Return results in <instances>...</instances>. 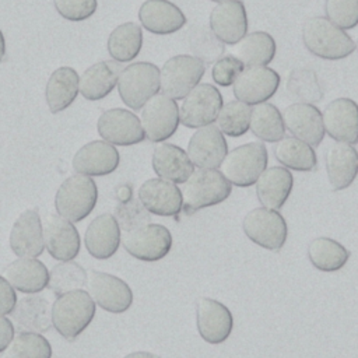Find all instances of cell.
<instances>
[{
    "label": "cell",
    "mask_w": 358,
    "mask_h": 358,
    "mask_svg": "<svg viewBox=\"0 0 358 358\" xmlns=\"http://www.w3.org/2000/svg\"><path fill=\"white\" fill-rule=\"evenodd\" d=\"M355 49H357V50H358V42H357V43H355Z\"/></svg>",
    "instance_id": "obj_51"
},
{
    "label": "cell",
    "mask_w": 358,
    "mask_h": 358,
    "mask_svg": "<svg viewBox=\"0 0 358 358\" xmlns=\"http://www.w3.org/2000/svg\"><path fill=\"white\" fill-rule=\"evenodd\" d=\"M242 229L253 243L274 252L285 245L288 235L284 217L277 210L266 207L249 211L242 221Z\"/></svg>",
    "instance_id": "obj_8"
},
{
    "label": "cell",
    "mask_w": 358,
    "mask_h": 358,
    "mask_svg": "<svg viewBox=\"0 0 358 358\" xmlns=\"http://www.w3.org/2000/svg\"><path fill=\"white\" fill-rule=\"evenodd\" d=\"M141 25L151 34L169 35L186 24L183 11L169 0H145L138 10Z\"/></svg>",
    "instance_id": "obj_24"
},
{
    "label": "cell",
    "mask_w": 358,
    "mask_h": 358,
    "mask_svg": "<svg viewBox=\"0 0 358 358\" xmlns=\"http://www.w3.org/2000/svg\"><path fill=\"white\" fill-rule=\"evenodd\" d=\"M87 285L92 301L106 312L123 313L133 303V291L116 275L92 271L88 277Z\"/></svg>",
    "instance_id": "obj_12"
},
{
    "label": "cell",
    "mask_w": 358,
    "mask_h": 358,
    "mask_svg": "<svg viewBox=\"0 0 358 358\" xmlns=\"http://www.w3.org/2000/svg\"><path fill=\"white\" fill-rule=\"evenodd\" d=\"M80 77L77 71L71 67L56 69L45 88V98L48 108L52 113H59L67 109L77 98L80 91Z\"/></svg>",
    "instance_id": "obj_32"
},
{
    "label": "cell",
    "mask_w": 358,
    "mask_h": 358,
    "mask_svg": "<svg viewBox=\"0 0 358 358\" xmlns=\"http://www.w3.org/2000/svg\"><path fill=\"white\" fill-rule=\"evenodd\" d=\"M123 246L129 255L143 262H157L172 248L169 229L159 224H145L123 235Z\"/></svg>",
    "instance_id": "obj_10"
},
{
    "label": "cell",
    "mask_w": 358,
    "mask_h": 358,
    "mask_svg": "<svg viewBox=\"0 0 358 358\" xmlns=\"http://www.w3.org/2000/svg\"><path fill=\"white\" fill-rule=\"evenodd\" d=\"M3 358H52V347L41 333L20 331L4 350Z\"/></svg>",
    "instance_id": "obj_39"
},
{
    "label": "cell",
    "mask_w": 358,
    "mask_h": 358,
    "mask_svg": "<svg viewBox=\"0 0 358 358\" xmlns=\"http://www.w3.org/2000/svg\"><path fill=\"white\" fill-rule=\"evenodd\" d=\"M267 161L266 145L260 141H250L231 150L222 159L220 172L231 185L248 187L256 183Z\"/></svg>",
    "instance_id": "obj_4"
},
{
    "label": "cell",
    "mask_w": 358,
    "mask_h": 358,
    "mask_svg": "<svg viewBox=\"0 0 358 358\" xmlns=\"http://www.w3.org/2000/svg\"><path fill=\"white\" fill-rule=\"evenodd\" d=\"M87 281L88 274L84 267L73 260H69L56 264L49 271L48 287L56 296H60L74 289H83Z\"/></svg>",
    "instance_id": "obj_38"
},
{
    "label": "cell",
    "mask_w": 358,
    "mask_h": 358,
    "mask_svg": "<svg viewBox=\"0 0 358 358\" xmlns=\"http://www.w3.org/2000/svg\"><path fill=\"white\" fill-rule=\"evenodd\" d=\"M120 157L116 147L108 141L95 140L83 145L73 158V168L85 176H105L116 171Z\"/></svg>",
    "instance_id": "obj_20"
},
{
    "label": "cell",
    "mask_w": 358,
    "mask_h": 358,
    "mask_svg": "<svg viewBox=\"0 0 358 358\" xmlns=\"http://www.w3.org/2000/svg\"><path fill=\"white\" fill-rule=\"evenodd\" d=\"M220 91L208 84H197L182 101L179 108V120L183 126L199 129L215 122L222 108Z\"/></svg>",
    "instance_id": "obj_9"
},
{
    "label": "cell",
    "mask_w": 358,
    "mask_h": 358,
    "mask_svg": "<svg viewBox=\"0 0 358 358\" xmlns=\"http://www.w3.org/2000/svg\"><path fill=\"white\" fill-rule=\"evenodd\" d=\"M274 155L275 159L284 165V168L299 172L315 171L317 165L316 154L312 145L294 136L282 137L274 147Z\"/></svg>",
    "instance_id": "obj_35"
},
{
    "label": "cell",
    "mask_w": 358,
    "mask_h": 358,
    "mask_svg": "<svg viewBox=\"0 0 358 358\" xmlns=\"http://www.w3.org/2000/svg\"><path fill=\"white\" fill-rule=\"evenodd\" d=\"M98 200L96 183L91 176L67 178L55 196L56 213L70 222H78L91 214Z\"/></svg>",
    "instance_id": "obj_5"
},
{
    "label": "cell",
    "mask_w": 358,
    "mask_h": 358,
    "mask_svg": "<svg viewBox=\"0 0 358 358\" xmlns=\"http://www.w3.org/2000/svg\"><path fill=\"white\" fill-rule=\"evenodd\" d=\"M208 27L222 43H238L248 34V17L243 3L239 0L218 3L210 13Z\"/></svg>",
    "instance_id": "obj_18"
},
{
    "label": "cell",
    "mask_w": 358,
    "mask_h": 358,
    "mask_svg": "<svg viewBox=\"0 0 358 358\" xmlns=\"http://www.w3.org/2000/svg\"><path fill=\"white\" fill-rule=\"evenodd\" d=\"M282 120L288 131L308 143L309 145H319L324 137V127L320 110L308 102H295L282 110Z\"/></svg>",
    "instance_id": "obj_19"
},
{
    "label": "cell",
    "mask_w": 358,
    "mask_h": 358,
    "mask_svg": "<svg viewBox=\"0 0 358 358\" xmlns=\"http://www.w3.org/2000/svg\"><path fill=\"white\" fill-rule=\"evenodd\" d=\"M250 106L238 99L222 105L217 116V127L229 137L243 136L249 130Z\"/></svg>",
    "instance_id": "obj_40"
},
{
    "label": "cell",
    "mask_w": 358,
    "mask_h": 358,
    "mask_svg": "<svg viewBox=\"0 0 358 358\" xmlns=\"http://www.w3.org/2000/svg\"><path fill=\"white\" fill-rule=\"evenodd\" d=\"M234 95L248 105H257L268 101L278 90L280 76L270 67H245L235 80Z\"/></svg>",
    "instance_id": "obj_13"
},
{
    "label": "cell",
    "mask_w": 358,
    "mask_h": 358,
    "mask_svg": "<svg viewBox=\"0 0 358 358\" xmlns=\"http://www.w3.org/2000/svg\"><path fill=\"white\" fill-rule=\"evenodd\" d=\"M6 55V41H4V36H3V32L0 29V62L3 60Z\"/></svg>",
    "instance_id": "obj_49"
},
{
    "label": "cell",
    "mask_w": 358,
    "mask_h": 358,
    "mask_svg": "<svg viewBox=\"0 0 358 358\" xmlns=\"http://www.w3.org/2000/svg\"><path fill=\"white\" fill-rule=\"evenodd\" d=\"M249 129L256 137L267 143L280 141L285 134L282 115L270 102H262L252 108Z\"/></svg>",
    "instance_id": "obj_36"
},
{
    "label": "cell",
    "mask_w": 358,
    "mask_h": 358,
    "mask_svg": "<svg viewBox=\"0 0 358 358\" xmlns=\"http://www.w3.org/2000/svg\"><path fill=\"white\" fill-rule=\"evenodd\" d=\"M116 221L120 228H123L126 232L136 229L141 225H145L148 222V215L145 214V210L140 207L136 200H130L129 203L120 204L116 208Z\"/></svg>",
    "instance_id": "obj_45"
},
{
    "label": "cell",
    "mask_w": 358,
    "mask_h": 358,
    "mask_svg": "<svg viewBox=\"0 0 358 358\" xmlns=\"http://www.w3.org/2000/svg\"><path fill=\"white\" fill-rule=\"evenodd\" d=\"M140 122L145 138L162 143L176 131L180 123L178 103L164 94H157L143 106Z\"/></svg>",
    "instance_id": "obj_11"
},
{
    "label": "cell",
    "mask_w": 358,
    "mask_h": 358,
    "mask_svg": "<svg viewBox=\"0 0 358 358\" xmlns=\"http://www.w3.org/2000/svg\"><path fill=\"white\" fill-rule=\"evenodd\" d=\"M302 41L312 55L327 60L344 59L355 50L352 38L326 17L306 20L302 27Z\"/></svg>",
    "instance_id": "obj_1"
},
{
    "label": "cell",
    "mask_w": 358,
    "mask_h": 358,
    "mask_svg": "<svg viewBox=\"0 0 358 358\" xmlns=\"http://www.w3.org/2000/svg\"><path fill=\"white\" fill-rule=\"evenodd\" d=\"M11 320L18 331L45 333L52 326V308L45 298L31 294L20 299L13 312Z\"/></svg>",
    "instance_id": "obj_30"
},
{
    "label": "cell",
    "mask_w": 358,
    "mask_h": 358,
    "mask_svg": "<svg viewBox=\"0 0 358 358\" xmlns=\"http://www.w3.org/2000/svg\"><path fill=\"white\" fill-rule=\"evenodd\" d=\"M211 1H215V3H222V1H229V0H211Z\"/></svg>",
    "instance_id": "obj_50"
},
{
    "label": "cell",
    "mask_w": 358,
    "mask_h": 358,
    "mask_svg": "<svg viewBox=\"0 0 358 358\" xmlns=\"http://www.w3.org/2000/svg\"><path fill=\"white\" fill-rule=\"evenodd\" d=\"M326 172L329 183L334 190H343L348 187L358 173V152L345 143L330 144L326 157Z\"/></svg>",
    "instance_id": "obj_26"
},
{
    "label": "cell",
    "mask_w": 358,
    "mask_h": 358,
    "mask_svg": "<svg viewBox=\"0 0 358 358\" xmlns=\"http://www.w3.org/2000/svg\"><path fill=\"white\" fill-rule=\"evenodd\" d=\"M124 358H158V357H155L154 354L147 352V351H136V352L126 355Z\"/></svg>",
    "instance_id": "obj_48"
},
{
    "label": "cell",
    "mask_w": 358,
    "mask_h": 358,
    "mask_svg": "<svg viewBox=\"0 0 358 358\" xmlns=\"http://www.w3.org/2000/svg\"><path fill=\"white\" fill-rule=\"evenodd\" d=\"M108 52L117 63H126L138 56L143 46V31L136 22L116 27L108 38Z\"/></svg>",
    "instance_id": "obj_34"
},
{
    "label": "cell",
    "mask_w": 358,
    "mask_h": 358,
    "mask_svg": "<svg viewBox=\"0 0 358 358\" xmlns=\"http://www.w3.org/2000/svg\"><path fill=\"white\" fill-rule=\"evenodd\" d=\"M43 241L49 255L62 262L73 260L80 253V235L77 228L59 214H50L43 224Z\"/></svg>",
    "instance_id": "obj_21"
},
{
    "label": "cell",
    "mask_w": 358,
    "mask_h": 358,
    "mask_svg": "<svg viewBox=\"0 0 358 358\" xmlns=\"http://www.w3.org/2000/svg\"><path fill=\"white\" fill-rule=\"evenodd\" d=\"M117 91L124 105L141 109L159 91V69L148 62L129 64L119 74Z\"/></svg>",
    "instance_id": "obj_6"
},
{
    "label": "cell",
    "mask_w": 358,
    "mask_h": 358,
    "mask_svg": "<svg viewBox=\"0 0 358 358\" xmlns=\"http://www.w3.org/2000/svg\"><path fill=\"white\" fill-rule=\"evenodd\" d=\"M95 302L84 289H74L56 298L52 305V324L66 340H76L92 322Z\"/></svg>",
    "instance_id": "obj_2"
},
{
    "label": "cell",
    "mask_w": 358,
    "mask_h": 358,
    "mask_svg": "<svg viewBox=\"0 0 358 358\" xmlns=\"http://www.w3.org/2000/svg\"><path fill=\"white\" fill-rule=\"evenodd\" d=\"M234 53L245 67L267 66L275 56V41L264 31L246 34L235 43Z\"/></svg>",
    "instance_id": "obj_33"
},
{
    "label": "cell",
    "mask_w": 358,
    "mask_h": 358,
    "mask_svg": "<svg viewBox=\"0 0 358 358\" xmlns=\"http://www.w3.org/2000/svg\"><path fill=\"white\" fill-rule=\"evenodd\" d=\"M14 338V324L10 319L0 315V352H3Z\"/></svg>",
    "instance_id": "obj_47"
},
{
    "label": "cell",
    "mask_w": 358,
    "mask_h": 358,
    "mask_svg": "<svg viewBox=\"0 0 358 358\" xmlns=\"http://www.w3.org/2000/svg\"><path fill=\"white\" fill-rule=\"evenodd\" d=\"M204 63L190 55L168 59L159 70V90L172 99H183L201 80Z\"/></svg>",
    "instance_id": "obj_7"
},
{
    "label": "cell",
    "mask_w": 358,
    "mask_h": 358,
    "mask_svg": "<svg viewBox=\"0 0 358 358\" xmlns=\"http://www.w3.org/2000/svg\"><path fill=\"white\" fill-rule=\"evenodd\" d=\"M96 129L99 136L113 145H134L145 138L140 119L122 108L105 110L98 119Z\"/></svg>",
    "instance_id": "obj_14"
},
{
    "label": "cell",
    "mask_w": 358,
    "mask_h": 358,
    "mask_svg": "<svg viewBox=\"0 0 358 358\" xmlns=\"http://www.w3.org/2000/svg\"><path fill=\"white\" fill-rule=\"evenodd\" d=\"M138 200L148 213L155 215H178L182 210L180 189L175 183L161 178L145 180L138 189Z\"/></svg>",
    "instance_id": "obj_22"
},
{
    "label": "cell",
    "mask_w": 358,
    "mask_h": 358,
    "mask_svg": "<svg viewBox=\"0 0 358 358\" xmlns=\"http://www.w3.org/2000/svg\"><path fill=\"white\" fill-rule=\"evenodd\" d=\"M17 303V295L11 284L0 275V315H8L13 312Z\"/></svg>",
    "instance_id": "obj_46"
},
{
    "label": "cell",
    "mask_w": 358,
    "mask_h": 358,
    "mask_svg": "<svg viewBox=\"0 0 358 358\" xmlns=\"http://www.w3.org/2000/svg\"><path fill=\"white\" fill-rule=\"evenodd\" d=\"M232 192L231 183L220 171L197 168L183 183L182 208L186 214H193L201 208L225 201Z\"/></svg>",
    "instance_id": "obj_3"
},
{
    "label": "cell",
    "mask_w": 358,
    "mask_h": 358,
    "mask_svg": "<svg viewBox=\"0 0 358 358\" xmlns=\"http://www.w3.org/2000/svg\"><path fill=\"white\" fill-rule=\"evenodd\" d=\"M186 152L194 166L215 169L228 154V144L215 124H207L192 134Z\"/></svg>",
    "instance_id": "obj_15"
},
{
    "label": "cell",
    "mask_w": 358,
    "mask_h": 358,
    "mask_svg": "<svg viewBox=\"0 0 358 358\" xmlns=\"http://www.w3.org/2000/svg\"><path fill=\"white\" fill-rule=\"evenodd\" d=\"M245 66L234 55L222 56L214 62L211 76L215 84L221 87H229L235 83L238 76L242 73Z\"/></svg>",
    "instance_id": "obj_44"
},
{
    "label": "cell",
    "mask_w": 358,
    "mask_h": 358,
    "mask_svg": "<svg viewBox=\"0 0 358 358\" xmlns=\"http://www.w3.org/2000/svg\"><path fill=\"white\" fill-rule=\"evenodd\" d=\"M120 64L113 60H102L88 67L80 77V92L88 101H99L109 95L117 84Z\"/></svg>",
    "instance_id": "obj_31"
},
{
    "label": "cell",
    "mask_w": 358,
    "mask_h": 358,
    "mask_svg": "<svg viewBox=\"0 0 358 358\" xmlns=\"http://www.w3.org/2000/svg\"><path fill=\"white\" fill-rule=\"evenodd\" d=\"M4 278L22 294H38L48 287L49 271L35 257H20L6 267Z\"/></svg>",
    "instance_id": "obj_28"
},
{
    "label": "cell",
    "mask_w": 358,
    "mask_h": 358,
    "mask_svg": "<svg viewBox=\"0 0 358 358\" xmlns=\"http://www.w3.org/2000/svg\"><path fill=\"white\" fill-rule=\"evenodd\" d=\"M187 43L194 57L203 63H213L224 53V43L217 39L210 27L193 25L187 31Z\"/></svg>",
    "instance_id": "obj_41"
},
{
    "label": "cell",
    "mask_w": 358,
    "mask_h": 358,
    "mask_svg": "<svg viewBox=\"0 0 358 358\" xmlns=\"http://www.w3.org/2000/svg\"><path fill=\"white\" fill-rule=\"evenodd\" d=\"M326 18L341 29L358 25V0H326Z\"/></svg>",
    "instance_id": "obj_42"
},
{
    "label": "cell",
    "mask_w": 358,
    "mask_h": 358,
    "mask_svg": "<svg viewBox=\"0 0 358 358\" xmlns=\"http://www.w3.org/2000/svg\"><path fill=\"white\" fill-rule=\"evenodd\" d=\"M10 248L18 257H38L45 249L43 225L38 210L24 211L10 232Z\"/></svg>",
    "instance_id": "obj_23"
},
{
    "label": "cell",
    "mask_w": 358,
    "mask_h": 358,
    "mask_svg": "<svg viewBox=\"0 0 358 358\" xmlns=\"http://www.w3.org/2000/svg\"><path fill=\"white\" fill-rule=\"evenodd\" d=\"M350 252L337 241L326 236L315 238L308 245V259L320 271H336L348 262Z\"/></svg>",
    "instance_id": "obj_37"
},
{
    "label": "cell",
    "mask_w": 358,
    "mask_h": 358,
    "mask_svg": "<svg viewBox=\"0 0 358 358\" xmlns=\"http://www.w3.org/2000/svg\"><path fill=\"white\" fill-rule=\"evenodd\" d=\"M152 169L161 179L178 185L186 182L194 171V165L185 150L175 144L161 143L152 152Z\"/></svg>",
    "instance_id": "obj_27"
},
{
    "label": "cell",
    "mask_w": 358,
    "mask_h": 358,
    "mask_svg": "<svg viewBox=\"0 0 358 358\" xmlns=\"http://www.w3.org/2000/svg\"><path fill=\"white\" fill-rule=\"evenodd\" d=\"M84 243L92 257L99 260L112 257L120 245V227L115 215L105 213L94 218L87 227Z\"/></svg>",
    "instance_id": "obj_25"
},
{
    "label": "cell",
    "mask_w": 358,
    "mask_h": 358,
    "mask_svg": "<svg viewBox=\"0 0 358 358\" xmlns=\"http://www.w3.org/2000/svg\"><path fill=\"white\" fill-rule=\"evenodd\" d=\"M196 323L199 334L208 344L224 343L234 327L231 310L213 298H200L196 302Z\"/></svg>",
    "instance_id": "obj_17"
},
{
    "label": "cell",
    "mask_w": 358,
    "mask_h": 358,
    "mask_svg": "<svg viewBox=\"0 0 358 358\" xmlns=\"http://www.w3.org/2000/svg\"><path fill=\"white\" fill-rule=\"evenodd\" d=\"M56 11L67 21L88 20L96 11V0H53Z\"/></svg>",
    "instance_id": "obj_43"
},
{
    "label": "cell",
    "mask_w": 358,
    "mask_h": 358,
    "mask_svg": "<svg viewBox=\"0 0 358 358\" xmlns=\"http://www.w3.org/2000/svg\"><path fill=\"white\" fill-rule=\"evenodd\" d=\"M324 133L338 143H358V103L350 98L333 99L322 113Z\"/></svg>",
    "instance_id": "obj_16"
},
{
    "label": "cell",
    "mask_w": 358,
    "mask_h": 358,
    "mask_svg": "<svg viewBox=\"0 0 358 358\" xmlns=\"http://www.w3.org/2000/svg\"><path fill=\"white\" fill-rule=\"evenodd\" d=\"M294 185L291 172L284 166L266 168L256 180V194L263 207L280 210L287 201Z\"/></svg>",
    "instance_id": "obj_29"
}]
</instances>
